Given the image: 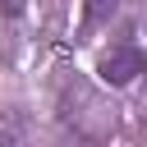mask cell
Masks as SVG:
<instances>
[{"label":"cell","instance_id":"obj_1","mask_svg":"<svg viewBox=\"0 0 147 147\" xmlns=\"http://www.w3.org/2000/svg\"><path fill=\"white\" fill-rule=\"evenodd\" d=\"M55 124L74 147H110V138L119 133V106L87 83L78 69H60L55 74Z\"/></svg>","mask_w":147,"mask_h":147},{"label":"cell","instance_id":"obj_2","mask_svg":"<svg viewBox=\"0 0 147 147\" xmlns=\"http://www.w3.org/2000/svg\"><path fill=\"white\" fill-rule=\"evenodd\" d=\"M142 69H147V55H142V46H138V37H133V28L124 32V37H115L106 51H101V60H96V78L106 83V87H133L138 78H142Z\"/></svg>","mask_w":147,"mask_h":147},{"label":"cell","instance_id":"obj_3","mask_svg":"<svg viewBox=\"0 0 147 147\" xmlns=\"http://www.w3.org/2000/svg\"><path fill=\"white\" fill-rule=\"evenodd\" d=\"M83 5V23H78V41H87L92 32L110 28V18L119 14V0H78Z\"/></svg>","mask_w":147,"mask_h":147},{"label":"cell","instance_id":"obj_4","mask_svg":"<svg viewBox=\"0 0 147 147\" xmlns=\"http://www.w3.org/2000/svg\"><path fill=\"white\" fill-rule=\"evenodd\" d=\"M0 147H28V119L18 110H0Z\"/></svg>","mask_w":147,"mask_h":147},{"label":"cell","instance_id":"obj_5","mask_svg":"<svg viewBox=\"0 0 147 147\" xmlns=\"http://www.w3.org/2000/svg\"><path fill=\"white\" fill-rule=\"evenodd\" d=\"M28 14V0H0V18H9V23H18Z\"/></svg>","mask_w":147,"mask_h":147}]
</instances>
